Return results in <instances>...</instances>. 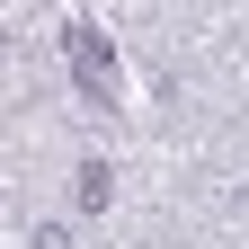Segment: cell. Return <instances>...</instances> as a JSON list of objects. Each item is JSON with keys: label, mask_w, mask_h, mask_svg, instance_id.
<instances>
[{"label": "cell", "mask_w": 249, "mask_h": 249, "mask_svg": "<svg viewBox=\"0 0 249 249\" xmlns=\"http://www.w3.org/2000/svg\"><path fill=\"white\" fill-rule=\"evenodd\" d=\"M62 62H71V80H80V98H89V107H116V98H124L116 45H107L89 18H71V27H62Z\"/></svg>", "instance_id": "obj_1"}, {"label": "cell", "mask_w": 249, "mask_h": 249, "mask_svg": "<svg viewBox=\"0 0 249 249\" xmlns=\"http://www.w3.org/2000/svg\"><path fill=\"white\" fill-rule=\"evenodd\" d=\"M107 205V160H80V213Z\"/></svg>", "instance_id": "obj_2"}]
</instances>
